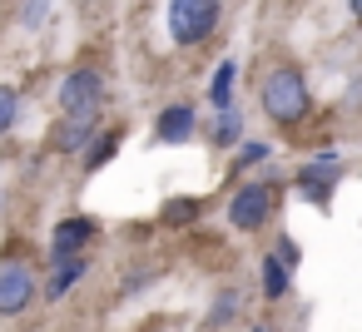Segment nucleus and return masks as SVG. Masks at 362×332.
Instances as JSON below:
<instances>
[{
    "mask_svg": "<svg viewBox=\"0 0 362 332\" xmlns=\"http://www.w3.org/2000/svg\"><path fill=\"white\" fill-rule=\"evenodd\" d=\"M347 11H352V20L362 25V0H347Z\"/></svg>",
    "mask_w": 362,
    "mask_h": 332,
    "instance_id": "412c9836",
    "label": "nucleus"
},
{
    "mask_svg": "<svg viewBox=\"0 0 362 332\" xmlns=\"http://www.w3.org/2000/svg\"><path fill=\"white\" fill-rule=\"evenodd\" d=\"M55 105H60V114H95L100 119V109H105V75L95 65H75L60 80Z\"/></svg>",
    "mask_w": 362,
    "mask_h": 332,
    "instance_id": "20e7f679",
    "label": "nucleus"
},
{
    "mask_svg": "<svg viewBox=\"0 0 362 332\" xmlns=\"http://www.w3.org/2000/svg\"><path fill=\"white\" fill-rule=\"evenodd\" d=\"M209 144H214V149H238V144H243V109H238V105L214 114V124H209Z\"/></svg>",
    "mask_w": 362,
    "mask_h": 332,
    "instance_id": "9b49d317",
    "label": "nucleus"
},
{
    "mask_svg": "<svg viewBox=\"0 0 362 332\" xmlns=\"http://www.w3.org/2000/svg\"><path fill=\"white\" fill-rule=\"evenodd\" d=\"M233 85H238V60H218V70H214V80H209V105H214V114H218V109H233Z\"/></svg>",
    "mask_w": 362,
    "mask_h": 332,
    "instance_id": "ddd939ff",
    "label": "nucleus"
},
{
    "mask_svg": "<svg viewBox=\"0 0 362 332\" xmlns=\"http://www.w3.org/2000/svg\"><path fill=\"white\" fill-rule=\"evenodd\" d=\"M45 16H50V0H25V6H21V25L25 30H40Z\"/></svg>",
    "mask_w": 362,
    "mask_h": 332,
    "instance_id": "6ab92c4d",
    "label": "nucleus"
},
{
    "mask_svg": "<svg viewBox=\"0 0 362 332\" xmlns=\"http://www.w3.org/2000/svg\"><path fill=\"white\" fill-rule=\"evenodd\" d=\"M248 332H278V327H263V322H258V327H248Z\"/></svg>",
    "mask_w": 362,
    "mask_h": 332,
    "instance_id": "4be33fe9",
    "label": "nucleus"
},
{
    "mask_svg": "<svg viewBox=\"0 0 362 332\" xmlns=\"http://www.w3.org/2000/svg\"><path fill=\"white\" fill-rule=\"evenodd\" d=\"M258 109L268 114V124L298 129V124L313 114V90H308L303 70H298V65H273V70L258 80Z\"/></svg>",
    "mask_w": 362,
    "mask_h": 332,
    "instance_id": "f257e3e1",
    "label": "nucleus"
},
{
    "mask_svg": "<svg viewBox=\"0 0 362 332\" xmlns=\"http://www.w3.org/2000/svg\"><path fill=\"white\" fill-rule=\"evenodd\" d=\"M337 174H342V164H337V149H327V154H317L313 164H303V169H298V189H303L313 203H327V194H332Z\"/></svg>",
    "mask_w": 362,
    "mask_h": 332,
    "instance_id": "1a4fd4ad",
    "label": "nucleus"
},
{
    "mask_svg": "<svg viewBox=\"0 0 362 332\" xmlns=\"http://www.w3.org/2000/svg\"><path fill=\"white\" fill-rule=\"evenodd\" d=\"M268 154H273V149H268L263 139H248V144H238L233 169H238V174H243V169H258V164H268Z\"/></svg>",
    "mask_w": 362,
    "mask_h": 332,
    "instance_id": "a211bd4d",
    "label": "nucleus"
},
{
    "mask_svg": "<svg viewBox=\"0 0 362 332\" xmlns=\"http://www.w3.org/2000/svg\"><path fill=\"white\" fill-rule=\"evenodd\" d=\"M238 312H243V292H238V287H218L214 302H209V312H204V327L218 332V327H228Z\"/></svg>",
    "mask_w": 362,
    "mask_h": 332,
    "instance_id": "4468645a",
    "label": "nucleus"
},
{
    "mask_svg": "<svg viewBox=\"0 0 362 332\" xmlns=\"http://www.w3.org/2000/svg\"><path fill=\"white\" fill-rule=\"evenodd\" d=\"M278 194H283V184L278 179H248L243 189H233V198H228V228H238V233H258V228H268V218L278 213Z\"/></svg>",
    "mask_w": 362,
    "mask_h": 332,
    "instance_id": "f03ea898",
    "label": "nucleus"
},
{
    "mask_svg": "<svg viewBox=\"0 0 362 332\" xmlns=\"http://www.w3.org/2000/svg\"><path fill=\"white\" fill-rule=\"evenodd\" d=\"M95 233H100V223H95V218H85V213H70V218H60V223L50 228L45 263H60V258H75V253H85V248L95 243Z\"/></svg>",
    "mask_w": 362,
    "mask_h": 332,
    "instance_id": "423d86ee",
    "label": "nucleus"
},
{
    "mask_svg": "<svg viewBox=\"0 0 362 332\" xmlns=\"http://www.w3.org/2000/svg\"><path fill=\"white\" fill-rule=\"evenodd\" d=\"M194 134H199V109L189 100H174V105L159 109V119H154V139L159 144H189Z\"/></svg>",
    "mask_w": 362,
    "mask_h": 332,
    "instance_id": "6e6552de",
    "label": "nucleus"
},
{
    "mask_svg": "<svg viewBox=\"0 0 362 332\" xmlns=\"http://www.w3.org/2000/svg\"><path fill=\"white\" fill-rule=\"evenodd\" d=\"M288 292H293V268L278 253H263V297L268 302H283Z\"/></svg>",
    "mask_w": 362,
    "mask_h": 332,
    "instance_id": "f8f14e48",
    "label": "nucleus"
},
{
    "mask_svg": "<svg viewBox=\"0 0 362 332\" xmlns=\"http://www.w3.org/2000/svg\"><path fill=\"white\" fill-rule=\"evenodd\" d=\"M100 139V119L95 114H60L55 119V129H50V149L55 154H65V159H85V149Z\"/></svg>",
    "mask_w": 362,
    "mask_h": 332,
    "instance_id": "0eeeda50",
    "label": "nucleus"
},
{
    "mask_svg": "<svg viewBox=\"0 0 362 332\" xmlns=\"http://www.w3.org/2000/svg\"><path fill=\"white\" fill-rule=\"evenodd\" d=\"M40 302V278L21 258H0V317H21Z\"/></svg>",
    "mask_w": 362,
    "mask_h": 332,
    "instance_id": "39448f33",
    "label": "nucleus"
},
{
    "mask_svg": "<svg viewBox=\"0 0 362 332\" xmlns=\"http://www.w3.org/2000/svg\"><path fill=\"white\" fill-rule=\"evenodd\" d=\"M273 253H278V258H283L288 268H298V263H303V258H298V243H293V238H278V243H273Z\"/></svg>",
    "mask_w": 362,
    "mask_h": 332,
    "instance_id": "aec40b11",
    "label": "nucleus"
},
{
    "mask_svg": "<svg viewBox=\"0 0 362 332\" xmlns=\"http://www.w3.org/2000/svg\"><path fill=\"white\" fill-rule=\"evenodd\" d=\"M119 139H124L119 129H105V134H100V139H95V144L85 149V174H95V169H105V164L115 159V149H119Z\"/></svg>",
    "mask_w": 362,
    "mask_h": 332,
    "instance_id": "2eb2a0df",
    "label": "nucleus"
},
{
    "mask_svg": "<svg viewBox=\"0 0 362 332\" xmlns=\"http://www.w3.org/2000/svg\"><path fill=\"white\" fill-rule=\"evenodd\" d=\"M21 119V90L16 85H0V139H6Z\"/></svg>",
    "mask_w": 362,
    "mask_h": 332,
    "instance_id": "f3484780",
    "label": "nucleus"
},
{
    "mask_svg": "<svg viewBox=\"0 0 362 332\" xmlns=\"http://www.w3.org/2000/svg\"><path fill=\"white\" fill-rule=\"evenodd\" d=\"M85 273H90V253H75V258H60V263H45V287H40V297H45V302H60L75 283H85Z\"/></svg>",
    "mask_w": 362,
    "mask_h": 332,
    "instance_id": "9d476101",
    "label": "nucleus"
},
{
    "mask_svg": "<svg viewBox=\"0 0 362 332\" xmlns=\"http://www.w3.org/2000/svg\"><path fill=\"white\" fill-rule=\"evenodd\" d=\"M199 213H204L199 198H169V203H164V223H169V228H189Z\"/></svg>",
    "mask_w": 362,
    "mask_h": 332,
    "instance_id": "dca6fc26",
    "label": "nucleus"
},
{
    "mask_svg": "<svg viewBox=\"0 0 362 332\" xmlns=\"http://www.w3.org/2000/svg\"><path fill=\"white\" fill-rule=\"evenodd\" d=\"M218 20H223V0H169V16H164L169 40H174L179 50L204 45V40L218 30Z\"/></svg>",
    "mask_w": 362,
    "mask_h": 332,
    "instance_id": "7ed1b4c3",
    "label": "nucleus"
}]
</instances>
